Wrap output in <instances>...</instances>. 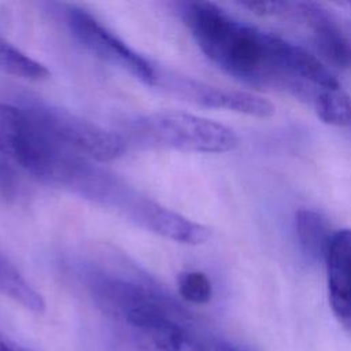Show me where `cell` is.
<instances>
[{
	"label": "cell",
	"mask_w": 351,
	"mask_h": 351,
	"mask_svg": "<svg viewBox=\"0 0 351 351\" xmlns=\"http://www.w3.org/2000/svg\"><path fill=\"white\" fill-rule=\"evenodd\" d=\"M182 18L202 52L222 71L251 84H288L280 59L282 38L244 23L211 1L182 7Z\"/></svg>",
	"instance_id": "1"
},
{
	"label": "cell",
	"mask_w": 351,
	"mask_h": 351,
	"mask_svg": "<svg viewBox=\"0 0 351 351\" xmlns=\"http://www.w3.org/2000/svg\"><path fill=\"white\" fill-rule=\"evenodd\" d=\"M133 134L143 143L188 152L223 154L239 145V137L229 126L181 111L145 115L134 122Z\"/></svg>",
	"instance_id": "2"
},
{
	"label": "cell",
	"mask_w": 351,
	"mask_h": 351,
	"mask_svg": "<svg viewBox=\"0 0 351 351\" xmlns=\"http://www.w3.org/2000/svg\"><path fill=\"white\" fill-rule=\"evenodd\" d=\"M115 344L119 351H214V343L197 335L177 306L138 325L117 328Z\"/></svg>",
	"instance_id": "3"
},
{
	"label": "cell",
	"mask_w": 351,
	"mask_h": 351,
	"mask_svg": "<svg viewBox=\"0 0 351 351\" xmlns=\"http://www.w3.org/2000/svg\"><path fill=\"white\" fill-rule=\"evenodd\" d=\"M67 25L74 38L92 55L121 67L144 84L155 85L158 70L154 64L130 48L90 12L77 7L69 8Z\"/></svg>",
	"instance_id": "4"
},
{
	"label": "cell",
	"mask_w": 351,
	"mask_h": 351,
	"mask_svg": "<svg viewBox=\"0 0 351 351\" xmlns=\"http://www.w3.org/2000/svg\"><path fill=\"white\" fill-rule=\"evenodd\" d=\"M43 112L55 134L88 160L108 162L128 151V140L117 132L62 111L43 108Z\"/></svg>",
	"instance_id": "5"
},
{
	"label": "cell",
	"mask_w": 351,
	"mask_h": 351,
	"mask_svg": "<svg viewBox=\"0 0 351 351\" xmlns=\"http://www.w3.org/2000/svg\"><path fill=\"white\" fill-rule=\"evenodd\" d=\"M155 85L165 86L177 96L207 108H222L256 118H269L276 112L274 104L261 95L218 88L186 77L158 73Z\"/></svg>",
	"instance_id": "6"
},
{
	"label": "cell",
	"mask_w": 351,
	"mask_h": 351,
	"mask_svg": "<svg viewBox=\"0 0 351 351\" xmlns=\"http://www.w3.org/2000/svg\"><path fill=\"white\" fill-rule=\"evenodd\" d=\"M121 206H123L129 217L136 219L141 226L169 240L199 245L210 239L208 228L152 200L138 197L128 200V197H123Z\"/></svg>",
	"instance_id": "7"
},
{
	"label": "cell",
	"mask_w": 351,
	"mask_h": 351,
	"mask_svg": "<svg viewBox=\"0 0 351 351\" xmlns=\"http://www.w3.org/2000/svg\"><path fill=\"white\" fill-rule=\"evenodd\" d=\"M324 259L332 311L341 325L351 330V229L333 233Z\"/></svg>",
	"instance_id": "8"
},
{
	"label": "cell",
	"mask_w": 351,
	"mask_h": 351,
	"mask_svg": "<svg viewBox=\"0 0 351 351\" xmlns=\"http://www.w3.org/2000/svg\"><path fill=\"white\" fill-rule=\"evenodd\" d=\"M291 11L311 27L314 44L326 62L340 69H351V40L326 8L307 1L291 4Z\"/></svg>",
	"instance_id": "9"
},
{
	"label": "cell",
	"mask_w": 351,
	"mask_h": 351,
	"mask_svg": "<svg viewBox=\"0 0 351 351\" xmlns=\"http://www.w3.org/2000/svg\"><path fill=\"white\" fill-rule=\"evenodd\" d=\"M295 230L302 250L311 258H325L335 232L328 219L311 208H299L295 213Z\"/></svg>",
	"instance_id": "10"
},
{
	"label": "cell",
	"mask_w": 351,
	"mask_h": 351,
	"mask_svg": "<svg viewBox=\"0 0 351 351\" xmlns=\"http://www.w3.org/2000/svg\"><path fill=\"white\" fill-rule=\"evenodd\" d=\"M0 292L33 313L45 310L41 293L19 273V270L0 252Z\"/></svg>",
	"instance_id": "11"
},
{
	"label": "cell",
	"mask_w": 351,
	"mask_h": 351,
	"mask_svg": "<svg viewBox=\"0 0 351 351\" xmlns=\"http://www.w3.org/2000/svg\"><path fill=\"white\" fill-rule=\"evenodd\" d=\"M317 117L326 125L351 126V97L341 88L321 89L313 99Z\"/></svg>",
	"instance_id": "12"
},
{
	"label": "cell",
	"mask_w": 351,
	"mask_h": 351,
	"mask_svg": "<svg viewBox=\"0 0 351 351\" xmlns=\"http://www.w3.org/2000/svg\"><path fill=\"white\" fill-rule=\"evenodd\" d=\"M0 70L18 78L41 81L49 75L47 67L0 37Z\"/></svg>",
	"instance_id": "13"
},
{
	"label": "cell",
	"mask_w": 351,
	"mask_h": 351,
	"mask_svg": "<svg viewBox=\"0 0 351 351\" xmlns=\"http://www.w3.org/2000/svg\"><path fill=\"white\" fill-rule=\"evenodd\" d=\"M177 288L184 300L204 304L210 302L213 296V285L210 278L197 270L184 271L177 278Z\"/></svg>",
	"instance_id": "14"
},
{
	"label": "cell",
	"mask_w": 351,
	"mask_h": 351,
	"mask_svg": "<svg viewBox=\"0 0 351 351\" xmlns=\"http://www.w3.org/2000/svg\"><path fill=\"white\" fill-rule=\"evenodd\" d=\"M244 8L259 16H273L285 14L289 11L291 4L285 1H243L240 3Z\"/></svg>",
	"instance_id": "15"
},
{
	"label": "cell",
	"mask_w": 351,
	"mask_h": 351,
	"mask_svg": "<svg viewBox=\"0 0 351 351\" xmlns=\"http://www.w3.org/2000/svg\"><path fill=\"white\" fill-rule=\"evenodd\" d=\"M0 351H30L0 330Z\"/></svg>",
	"instance_id": "16"
},
{
	"label": "cell",
	"mask_w": 351,
	"mask_h": 351,
	"mask_svg": "<svg viewBox=\"0 0 351 351\" xmlns=\"http://www.w3.org/2000/svg\"><path fill=\"white\" fill-rule=\"evenodd\" d=\"M214 351H248V350H244L228 343H214Z\"/></svg>",
	"instance_id": "17"
},
{
	"label": "cell",
	"mask_w": 351,
	"mask_h": 351,
	"mask_svg": "<svg viewBox=\"0 0 351 351\" xmlns=\"http://www.w3.org/2000/svg\"><path fill=\"white\" fill-rule=\"evenodd\" d=\"M346 5H348V7L351 8V1H350V3H346Z\"/></svg>",
	"instance_id": "18"
}]
</instances>
